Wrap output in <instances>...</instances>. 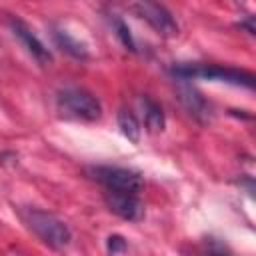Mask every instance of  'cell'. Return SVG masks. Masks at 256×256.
Masks as SVG:
<instances>
[{"instance_id":"1","label":"cell","mask_w":256,"mask_h":256,"mask_svg":"<svg viewBox=\"0 0 256 256\" xmlns=\"http://www.w3.org/2000/svg\"><path fill=\"white\" fill-rule=\"evenodd\" d=\"M172 76L186 82V80H212V82H224V84H234V86H244L252 88L254 86V74L248 70L232 68V66H222V64H176L170 68Z\"/></svg>"},{"instance_id":"2","label":"cell","mask_w":256,"mask_h":256,"mask_svg":"<svg viewBox=\"0 0 256 256\" xmlns=\"http://www.w3.org/2000/svg\"><path fill=\"white\" fill-rule=\"evenodd\" d=\"M22 220L46 246H50L54 250L66 248L72 240L70 228L64 224V220H60L52 212H46L40 208H24Z\"/></svg>"},{"instance_id":"3","label":"cell","mask_w":256,"mask_h":256,"mask_svg":"<svg viewBox=\"0 0 256 256\" xmlns=\"http://www.w3.org/2000/svg\"><path fill=\"white\" fill-rule=\"evenodd\" d=\"M56 108L62 116L74 118V120H84V122H94L102 116L100 100L92 92H88L84 88H76V86L62 88L56 94Z\"/></svg>"},{"instance_id":"4","label":"cell","mask_w":256,"mask_h":256,"mask_svg":"<svg viewBox=\"0 0 256 256\" xmlns=\"http://www.w3.org/2000/svg\"><path fill=\"white\" fill-rule=\"evenodd\" d=\"M90 174L96 182L102 184L104 192H120L140 196L144 190V178L140 172L124 166H94Z\"/></svg>"},{"instance_id":"5","label":"cell","mask_w":256,"mask_h":256,"mask_svg":"<svg viewBox=\"0 0 256 256\" xmlns=\"http://www.w3.org/2000/svg\"><path fill=\"white\" fill-rule=\"evenodd\" d=\"M138 18H142L144 22H148L156 34L164 36V38H174L178 36V22L176 18L172 16V12L162 6V4H156V2H134L128 6Z\"/></svg>"},{"instance_id":"6","label":"cell","mask_w":256,"mask_h":256,"mask_svg":"<svg viewBox=\"0 0 256 256\" xmlns=\"http://www.w3.org/2000/svg\"><path fill=\"white\" fill-rule=\"evenodd\" d=\"M104 202L122 220L138 222L144 216V206L140 202V196L134 194H120V192H104Z\"/></svg>"},{"instance_id":"7","label":"cell","mask_w":256,"mask_h":256,"mask_svg":"<svg viewBox=\"0 0 256 256\" xmlns=\"http://www.w3.org/2000/svg\"><path fill=\"white\" fill-rule=\"evenodd\" d=\"M10 26H12L14 36L24 44V48L28 50V54H30L32 58H36L40 64H50V62H52L50 50L42 44V40L30 30V26H28L26 22H22V20H18V18H12V20H10Z\"/></svg>"},{"instance_id":"8","label":"cell","mask_w":256,"mask_h":256,"mask_svg":"<svg viewBox=\"0 0 256 256\" xmlns=\"http://www.w3.org/2000/svg\"><path fill=\"white\" fill-rule=\"evenodd\" d=\"M178 98L182 102V106L200 122H206L210 118V104L206 102V98L190 84H184L178 90Z\"/></svg>"},{"instance_id":"9","label":"cell","mask_w":256,"mask_h":256,"mask_svg":"<svg viewBox=\"0 0 256 256\" xmlns=\"http://www.w3.org/2000/svg\"><path fill=\"white\" fill-rule=\"evenodd\" d=\"M140 104H142V114H144V126L148 128V132L156 134V132H162L164 126H166V118H164V112H162V106L158 102H154L150 96H142L140 98Z\"/></svg>"},{"instance_id":"10","label":"cell","mask_w":256,"mask_h":256,"mask_svg":"<svg viewBox=\"0 0 256 256\" xmlns=\"http://www.w3.org/2000/svg\"><path fill=\"white\" fill-rule=\"evenodd\" d=\"M54 42L58 44V48H62L66 54H70L72 58H76V60H86L88 58V50H86V46L80 42V40H76L70 32H66V30H54Z\"/></svg>"},{"instance_id":"11","label":"cell","mask_w":256,"mask_h":256,"mask_svg":"<svg viewBox=\"0 0 256 256\" xmlns=\"http://www.w3.org/2000/svg\"><path fill=\"white\" fill-rule=\"evenodd\" d=\"M118 126H120V130H122V134L130 140V142H140V132H142V128H140V122H138V118L134 116V112L132 110H126V108H122L120 112H118Z\"/></svg>"},{"instance_id":"12","label":"cell","mask_w":256,"mask_h":256,"mask_svg":"<svg viewBox=\"0 0 256 256\" xmlns=\"http://www.w3.org/2000/svg\"><path fill=\"white\" fill-rule=\"evenodd\" d=\"M112 26H114V30H116V36H118L120 42L124 44V48L130 50V52H136V42H134V38H132V34H130V28L126 26V22H124L122 18H118V16H112Z\"/></svg>"},{"instance_id":"13","label":"cell","mask_w":256,"mask_h":256,"mask_svg":"<svg viewBox=\"0 0 256 256\" xmlns=\"http://www.w3.org/2000/svg\"><path fill=\"white\" fill-rule=\"evenodd\" d=\"M204 256H232L230 250L226 248V244H222L220 240L216 238H208L204 242V250H202Z\"/></svg>"},{"instance_id":"14","label":"cell","mask_w":256,"mask_h":256,"mask_svg":"<svg viewBox=\"0 0 256 256\" xmlns=\"http://www.w3.org/2000/svg\"><path fill=\"white\" fill-rule=\"evenodd\" d=\"M106 246H108V252L112 254V256H118V254H122L124 250H126V240L122 238V236H118V234H112V236H108V242H106Z\"/></svg>"},{"instance_id":"15","label":"cell","mask_w":256,"mask_h":256,"mask_svg":"<svg viewBox=\"0 0 256 256\" xmlns=\"http://www.w3.org/2000/svg\"><path fill=\"white\" fill-rule=\"evenodd\" d=\"M238 28L246 30V32L252 36V34H254V18H252V16H248L246 20H240V22H238Z\"/></svg>"}]
</instances>
